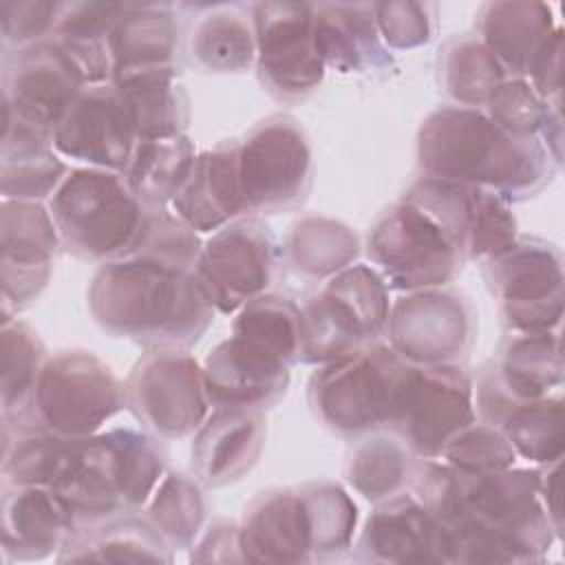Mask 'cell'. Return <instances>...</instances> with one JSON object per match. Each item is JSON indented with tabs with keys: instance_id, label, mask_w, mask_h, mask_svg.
Masks as SVG:
<instances>
[{
	"instance_id": "cell-1",
	"label": "cell",
	"mask_w": 565,
	"mask_h": 565,
	"mask_svg": "<svg viewBox=\"0 0 565 565\" xmlns=\"http://www.w3.org/2000/svg\"><path fill=\"white\" fill-rule=\"evenodd\" d=\"M90 298L106 327L163 340L196 338L212 305L196 278L148 258L104 267Z\"/></svg>"
},
{
	"instance_id": "cell-2",
	"label": "cell",
	"mask_w": 565,
	"mask_h": 565,
	"mask_svg": "<svg viewBox=\"0 0 565 565\" xmlns=\"http://www.w3.org/2000/svg\"><path fill=\"white\" fill-rule=\"evenodd\" d=\"M422 163L439 181H486L521 192L536 185L550 166L532 137L510 135L472 110H439L422 130Z\"/></svg>"
},
{
	"instance_id": "cell-3",
	"label": "cell",
	"mask_w": 565,
	"mask_h": 565,
	"mask_svg": "<svg viewBox=\"0 0 565 565\" xmlns=\"http://www.w3.org/2000/svg\"><path fill=\"white\" fill-rule=\"evenodd\" d=\"M161 470L148 441L128 430L97 439H73L66 461L51 483L73 521H95L146 499Z\"/></svg>"
},
{
	"instance_id": "cell-4",
	"label": "cell",
	"mask_w": 565,
	"mask_h": 565,
	"mask_svg": "<svg viewBox=\"0 0 565 565\" xmlns=\"http://www.w3.org/2000/svg\"><path fill=\"white\" fill-rule=\"evenodd\" d=\"M53 214L66 241L86 256L132 247L143 230L132 190L102 172L73 174L57 192Z\"/></svg>"
},
{
	"instance_id": "cell-5",
	"label": "cell",
	"mask_w": 565,
	"mask_h": 565,
	"mask_svg": "<svg viewBox=\"0 0 565 565\" xmlns=\"http://www.w3.org/2000/svg\"><path fill=\"white\" fill-rule=\"evenodd\" d=\"M408 369L386 349L338 358L316 377L318 406L338 428L360 430L388 422Z\"/></svg>"
},
{
	"instance_id": "cell-6",
	"label": "cell",
	"mask_w": 565,
	"mask_h": 565,
	"mask_svg": "<svg viewBox=\"0 0 565 565\" xmlns=\"http://www.w3.org/2000/svg\"><path fill=\"white\" fill-rule=\"evenodd\" d=\"M459 243L426 207L408 199L373 232L369 252L402 287H426L450 278Z\"/></svg>"
},
{
	"instance_id": "cell-7",
	"label": "cell",
	"mask_w": 565,
	"mask_h": 565,
	"mask_svg": "<svg viewBox=\"0 0 565 565\" xmlns=\"http://www.w3.org/2000/svg\"><path fill=\"white\" fill-rule=\"evenodd\" d=\"M468 388L457 369H408L388 422L415 450L437 455L472 419Z\"/></svg>"
},
{
	"instance_id": "cell-8",
	"label": "cell",
	"mask_w": 565,
	"mask_h": 565,
	"mask_svg": "<svg viewBox=\"0 0 565 565\" xmlns=\"http://www.w3.org/2000/svg\"><path fill=\"white\" fill-rule=\"evenodd\" d=\"M117 406L115 380L88 355H64L51 362L38 384V408L46 426L73 439L95 430Z\"/></svg>"
},
{
	"instance_id": "cell-9",
	"label": "cell",
	"mask_w": 565,
	"mask_h": 565,
	"mask_svg": "<svg viewBox=\"0 0 565 565\" xmlns=\"http://www.w3.org/2000/svg\"><path fill=\"white\" fill-rule=\"evenodd\" d=\"M302 340L309 351L347 355V349L373 335L386 320V294L380 278L366 267H355L335 278L322 300L309 311Z\"/></svg>"
},
{
	"instance_id": "cell-10",
	"label": "cell",
	"mask_w": 565,
	"mask_h": 565,
	"mask_svg": "<svg viewBox=\"0 0 565 565\" xmlns=\"http://www.w3.org/2000/svg\"><path fill=\"white\" fill-rule=\"evenodd\" d=\"M245 207H278L294 201L307 181L309 150L298 128L267 124L238 150Z\"/></svg>"
},
{
	"instance_id": "cell-11",
	"label": "cell",
	"mask_w": 565,
	"mask_h": 565,
	"mask_svg": "<svg viewBox=\"0 0 565 565\" xmlns=\"http://www.w3.org/2000/svg\"><path fill=\"white\" fill-rule=\"evenodd\" d=\"M492 265L512 324L547 333L563 311L558 256L545 245H519L499 254Z\"/></svg>"
},
{
	"instance_id": "cell-12",
	"label": "cell",
	"mask_w": 565,
	"mask_h": 565,
	"mask_svg": "<svg viewBox=\"0 0 565 565\" xmlns=\"http://www.w3.org/2000/svg\"><path fill=\"white\" fill-rule=\"evenodd\" d=\"M130 108L119 88H97L68 106L57 121L55 143L66 154L108 168L130 161L135 137Z\"/></svg>"
},
{
	"instance_id": "cell-13",
	"label": "cell",
	"mask_w": 565,
	"mask_h": 565,
	"mask_svg": "<svg viewBox=\"0 0 565 565\" xmlns=\"http://www.w3.org/2000/svg\"><path fill=\"white\" fill-rule=\"evenodd\" d=\"M258 11L260 66L269 82L285 93L311 88L322 75V55L307 7L263 4Z\"/></svg>"
},
{
	"instance_id": "cell-14",
	"label": "cell",
	"mask_w": 565,
	"mask_h": 565,
	"mask_svg": "<svg viewBox=\"0 0 565 565\" xmlns=\"http://www.w3.org/2000/svg\"><path fill=\"white\" fill-rule=\"evenodd\" d=\"M252 225H236L221 232L203 252L199 282L212 305L223 311L236 309L269 278V249Z\"/></svg>"
},
{
	"instance_id": "cell-15",
	"label": "cell",
	"mask_w": 565,
	"mask_h": 565,
	"mask_svg": "<svg viewBox=\"0 0 565 565\" xmlns=\"http://www.w3.org/2000/svg\"><path fill=\"white\" fill-rule=\"evenodd\" d=\"M137 406L150 426L183 435L199 426L205 402L196 366L188 358H157L137 373Z\"/></svg>"
},
{
	"instance_id": "cell-16",
	"label": "cell",
	"mask_w": 565,
	"mask_h": 565,
	"mask_svg": "<svg viewBox=\"0 0 565 565\" xmlns=\"http://www.w3.org/2000/svg\"><path fill=\"white\" fill-rule=\"evenodd\" d=\"M364 547L371 558L391 563L448 561V545L437 519L413 499L380 508L366 525Z\"/></svg>"
},
{
	"instance_id": "cell-17",
	"label": "cell",
	"mask_w": 565,
	"mask_h": 565,
	"mask_svg": "<svg viewBox=\"0 0 565 565\" xmlns=\"http://www.w3.org/2000/svg\"><path fill=\"white\" fill-rule=\"evenodd\" d=\"M205 382L214 402L243 408L282 391L285 362L234 335L207 358Z\"/></svg>"
},
{
	"instance_id": "cell-18",
	"label": "cell",
	"mask_w": 565,
	"mask_h": 565,
	"mask_svg": "<svg viewBox=\"0 0 565 565\" xmlns=\"http://www.w3.org/2000/svg\"><path fill=\"white\" fill-rule=\"evenodd\" d=\"M174 207L196 230H212L245 207L238 172V150H216L199 157L174 194Z\"/></svg>"
},
{
	"instance_id": "cell-19",
	"label": "cell",
	"mask_w": 565,
	"mask_h": 565,
	"mask_svg": "<svg viewBox=\"0 0 565 565\" xmlns=\"http://www.w3.org/2000/svg\"><path fill=\"white\" fill-rule=\"evenodd\" d=\"M243 558L291 563L313 552L307 499L276 494L256 508L241 532Z\"/></svg>"
},
{
	"instance_id": "cell-20",
	"label": "cell",
	"mask_w": 565,
	"mask_h": 565,
	"mask_svg": "<svg viewBox=\"0 0 565 565\" xmlns=\"http://www.w3.org/2000/svg\"><path fill=\"white\" fill-rule=\"evenodd\" d=\"M79 79V71L62 49H42L26 57L15 79V108L22 126L42 132L57 124L73 104Z\"/></svg>"
},
{
	"instance_id": "cell-21",
	"label": "cell",
	"mask_w": 565,
	"mask_h": 565,
	"mask_svg": "<svg viewBox=\"0 0 565 565\" xmlns=\"http://www.w3.org/2000/svg\"><path fill=\"white\" fill-rule=\"evenodd\" d=\"M441 296H419L397 307L393 342L415 360H441L461 347L466 320L455 302Z\"/></svg>"
},
{
	"instance_id": "cell-22",
	"label": "cell",
	"mask_w": 565,
	"mask_h": 565,
	"mask_svg": "<svg viewBox=\"0 0 565 565\" xmlns=\"http://www.w3.org/2000/svg\"><path fill=\"white\" fill-rule=\"evenodd\" d=\"M121 90L141 139L174 137L185 119V99L172 82V71L163 66L117 73Z\"/></svg>"
},
{
	"instance_id": "cell-23",
	"label": "cell",
	"mask_w": 565,
	"mask_h": 565,
	"mask_svg": "<svg viewBox=\"0 0 565 565\" xmlns=\"http://www.w3.org/2000/svg\"><path fill=\"white\" fill-rule=\"evenodd\" d=\"M536 7L497 4L486 24L490 53H497L516 73L534 75L543 60L561 44V33H550V13L534 15Z\"/></svg>"
},
{
	"instance_id": "cell-24",
	"label": "cell",
	"mask_w": 565,
	"mask_h": 565,
	"mask_svg": "<svg viewBox=\"0 0 565 565\" xmlns=\"http://www.w3.org/2000/svg\"><path fill=\"white\" fill-rule=\"evenodd\" d=\"M258 419L243 408L218 411L201 430L194 463L210 483L227 481L249 466L258 450Z\"/></svg>"
},
{
	"instance_id": "cell-25",
	"label": "cell",
	"mask_w": 565,
	"mask_h": 565,
	"mask_svg": "<svg viewBox=\"0 0 565 565\" xmlns=\"http://www.w3.org/2000/svg\"><path fill=\"white\" fill-rule=\"evenodd\" d=\"M192 170L190 143L174 135L161 139H141L128 170V188L146 201H163L181 188Z\"/></svg>"
},
{
	"instance_id": "cell-26",
	"label": "cell",
	"mask_w": 565,
	"mask_h": 565,
	"mask_svg": "<svg viewBox=\"0 0 565 565\" xmlns=\"http://www.w3.org/2000/svg\"><path fill=\"white\" fill-rule=\"evenodd\" d=\"M64 527H73L55 494L24 492L15 508L7 510V536L15 534L18 556H42L60 539Z\"/></svg>"
},
{
	"instance_id": "cell-27",
	"label": "cell",
	"mask_w": 565,
	"mask_h": 565,
	"mask_svg": "<svg viewBox=\"0 0 565 565\" xmlns=\"http://www.w3.org/2000/svg\"><path fill=\"white\" fill-rule=\"evenodd\" d=\"M503 380L508 388L523 399H536L552 384L561 382L558 340L550 333H527V338L512 344Z\"/></svg>"
},
{
	"instance_id": "cell-28",
	"label": "cell",
	"mask_w": 565,
	"mask_h": 565,
	"mask_svg": "<svg viewBox=\"0 0 565 565\" xmlns=\"http://www.w3.org/2000/svg\"><path fill=\"white\" fill-rule=\"evenodd\" d=\"M508 441L534 461H558L563 452L561 402L541 399L519 404L508 417Z\"/></svg>"
},
{
	"instance_id": "cell-29",
	"label": "cell",
	"mask_w": 565,
	"mask_h": 565,
	"mask_svg": "<svg viewBox=\"0 0 565 565\" xmlns=\"http://www.w3.org/2000/svg\"><path fill=\"white\" fill-rule=\"evenodd\" d=\"M82 554L73 558H90V561H168L170 556L163 554L161 539H157L143 525H119V527H104L102 532L93 534L90 541L82 547Z\"/></svg>"
},
{
	"instance_id": "cell-30",
	"label": "cell",
	"mask_w": 565,
	"mask_h": 565,
	"mask_svg": "<svg viewBox=\"0 0 565 565\" xmlns=\"http://www.w3.org/2000/svg\"><path fill=\"white\" fill-rule=\"evenodd\" d=\"M450 64V90L457 99L477 104L490 99L501 82V66L490 49L481 44H463L455 51Z\"/></svg>"
},
{
	"instance_id": "cell-31",
	"label": "cell",
	"mask_w": 565,
	"mask_h": 565,
	"mask_svg": "<svg viewBox=\"0 0 565 565\" xmlns=\"http://www.w3.org/2000/svg\"><path fill=\"white\" fill-rule=\"evenodd\" d=\"M152 516L157 521V527H161L166 536L177 543H188L196 534L203 516V505L196 488H192L185 479L170 477L157 494Z\"/></svg>"
},
{
	"instance_id": "cell-32",
	"label": "cell",
	"mask_w": 565,
	"mask_h": 565,
	"mask_svg": "<svg viewBox=\"0 0 565 565\" xmlns=\"http://www.w3.org/2000/svg\"><path fill=\"white\" fill-rule=\"evenodd\" d=\"M444 452L463 472H499L514 461L512 444L490 428L457 433L444 446Z\"/></svg>"
},
{
	"instance_id": "cell-33",
	"label": "cell",
	"mask_w": 565,
	"mask_h": 565,
	"mask_svg": "<svg viewBox=\"0 0 565 565\" xmlns=\"http://www.w3.org/2000/svg\"><path fill=\"white\" fill-rule=\"evenodd\" d=\"M194 51L210 68L234 71L249 64L252 42L247 29L238 20L218 15V20H207L199 29Z\"/></svg>"
},
{
	"instance_id": "cell-34",
	"label": "cell",
	"mask_w": 565,
	"mask_h": 565,
	"mask_svg": "<svg viewBox=\"0 0 565 565\" xmlns=\"http://www.w3.org/2000/svg\"><path fill=\"white\" fill-rule=\"evenodd\" d=\"M307 505L311 519L313 552L344 547L355 523V508L349 503L344 492L333 488L318 490L307 499Z\"/></svg>"
},
{
	"instance_id": "cell-35",
	"label": "cell",
	"mask_w": 565,
	"mask_h": 565,
	"mask_svg": "<svg viewBox=\"0 0 565 565\" xmlns=\"http://www.w3.org/2000/svg\"><path fill=\"white\" fill-rule=\"evenodd\" d=\"M404 475V455L397 446L377 439L364 446L353 463L351 481L366 497H384L397 488Z\"/></svg>"
},
{
	"instance_id": "cell-36",
	"label": "cell",
	"mask_w": 565,
	"mask_h": 565,
	"mask_svg": "<svg viewBox=\"0 0 565 565\" xmlns=\"http://www.w3.org/2000/svg\"><path fill=\"white\" fill-rule=\"evenodd\" d=\"M490 108L492 117L497 119L494 124L519 137H530L545 119L543 104L523 82L499 86L490 97Z\"/></svg>"
},
{
	"instance_id": "cell-37",
	"label": "cell",
	"mask_w": 565,
	"mask_h": 565,
	"mask_svg": "<svg viewBox=\"0 0 565 565\" xmlns=\"http://www.w3.org/2000/svg\"><path fill=\"white\" fill-rule=\"evenodd\" d=\"M545 501H547V516L552 514L554 527L561 534V479H558V461H554V470L547 477Z\"/></svg>"
}]
</instances>
